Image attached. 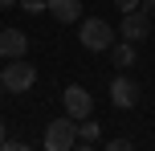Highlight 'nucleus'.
I'll list each match as a JSON object with an SVG mask.
<instances>
[{
  "label": "nucleus",
  "instance_id": "nucleus-1",
  "mask_svg": "<svg viewBox=\"0 0 155 151\" xmlns=\"http://www.w3.org/2000/svg\"><path fill=\"white\" fill-rule=\"evenodd\" d=\"M41 143H45V151H74V143H78V119H70V114H65V119H53L45 127V139H41Z\"/></svg>",
  "mask_w": 155,
  "mask_h": 151
},
{
  "label": "nucleus",
  "instance_id": "nucleus-2",
  "mask_svg": "<svg viewBox=\"0 0 155 151\" xmlns=\"http://www.w3.org/2000/svg\"><path fill=\"white\" fill-rule=\"evenodd\" d=\"M0 82H4V94H25V90H33V82H37V70H33L25 57H16V61H8L4 70H0Z\"/></svg>",
  "mask_w": 155,
  "mask_h": 151
},
{
  "label": "nucleus",
  "instance_id": "nucleus-3",
  "mask_svg": "<svg viewBox=\"0 0 155 151\" xmlns=\"http://www.w3.org/2000/svg\"><path fill=\"white\" fill-rule=\"evenodd\" d=\"M82 45L90 49V53H106V49L114 45V29H110L106 21H98V16H90V21H82Z\"/></svg>",
  "mask_w": 155,
  "mask_h": 151
},
{
  "label": "nucleus",
  "instance_id": "nucleus-4",
  "mask_svg": "<svg viewBox=\"0 0 155 151\" xmlns=\"http://www.w3.org/2000/svg\"><path fill=\"white\" fill-rule=\"evenodd\" d=\"M61 106H65V114L70 119H90V110H94V98H90V90L86 86H65V94H61Z\"/></svg>",
  "mask_w": 155,
  "mask_h": 151
},
{
  "label": "nucleus",
  "instance_id": "nucleus-5",
  "mask_svg": "<svg viewBox=\"0 0 155 151\" xmlns=\"http://www.w3.org/2000/svg\"><path fill=\"white\" fill-rule=\"evenodd\" d=\"M151 33V12H143V8H135V12H123V41H143Z\"/></svg>",
  "mask_w": 155,
  "mask_h": 151
},
{
  "label": "nucleus",
  "instance_id": "nucleus-6",
  "mask_svg": "<svg viewBox=\"0 0 155 151\" xmlns=\"http://www.w3.org/2000/svg\"><path fill=\"white\" fill-rule=\"evenodd\" d=\"M110 102H114L118 110H131V106L139 102V86H135V78H114V82H110Z\"/></svg>",
  "mask_w": 155,
  "mask_h": 151
},
{
  "label": "nucleus",
  "instance_id": "nucleus-7",
  "mask_svg": "<svg viewBox=\"0 0 155 151\" xmlns=\"http://www.w3.org/2000/svg\"><path fill=\"white\" fill-rule=\"evenodd\" d=\"M29 53V37H25L21 29H0V57H8V61H16V57Z\"/></svg>",
  "mask_w": 155,
  "mask_h": 151
},
{
  "label": "nucleus",
  "instance_id": "nucleus-8",
  "mask_svg": "<svg viewBox=\"0 0 155 151\" xmlns=\"http://www.w3.org/2000/svg\"><path fill=\"white\" fill-rule=\"evenodd\" d=\"M45 12H53L61 25H74L82 16V0H45Z\"/></svg>",
  "mask_w": 155,
  "mask_h": 151
},
{
  "label": "nucleus",
  "instance_id": "nucleus-9",
  "mask_svg": "<svg viewBox=\"0 0 155 151\" xmlns=\"http://www.w3.org/2000/svg\"><path fill=\"white\" fill-rule=\"evenodd\" d=\"M110 57H114L118 74H123V70H131V65H135V57H139V53H135V45H131V41H123V45L114 41V45H110Z\"/></svg>",
  "mask_w": 155,
  "mask_h": 151
},
{
  "label": "nucleus",
  "instance_id": "nucleus-10",
  "mask_svg": "<svg viewBox=\"0 0 155 151\" xmlns=\"http://www.w3.org/2000/svg\"><path fill=\"white\" fill-rule=\"evenodd\" d=\"M98 135H102V127L94 119H82V123H78V139H82V143H94Z\"/></svg>",
  "mask_w": 155,
  "mask_h": 151
},
{
  "label": "nucleus",
  "instance_id": "nucleus-11",
  "mask_svg": "<svg viewBox=\"0 0 155 151\" xmlns=\"http://www.w3.org/2000/svg\"><path fill=\"white\" fill-rule=\"evenodd\" d=\"M25 12H45V0H16Z\"/></svg>",
  "mask_w": 155,
  "mask_h": 151
},
{
  "label": "nucleus",
  "instance_id": "nucleus-12",
  "mask_svg": "<svg viewBox=\"0 0 155 151\" xmlns=\"http://www.w3.org/2000/svg\"><path fill=\"white\" fill-rule=\"evenodd\" d=\"M106 151H135L131 139H114V143H106Z\"/></svg>",
  "mask_w": 155,
  "mask_h": 151
},
{
  "label": "nucleus",
  "instance_id": "nucleus-13",
  "mask_svg": "<svg viewBox=\"0 0 155 151\" xmlns=\"http://www.w3.org/2000/svg\"><path fill=\"white\" fill-rule=\"evenodd\" d=\"M0 151H33L29 143H12V139H4V143H0Z\"/></svg>",
  "mask_w": 155,
  "mask_h": 151
},
{
  "label": "nucleus",
  "instance_id": "nucleus-14",
  "mask_svg": "<svg viewBox=\"0 0 155 151\" xmlns=\"http://www.w3.org/2000/svg\"><path fill=\"white\" fill-rule=\"evenodd\" d=\"M114 8H118V12H135V8H139V0H114Z\"/></svg>",
  "mask_w": 155,
  "mask_h": 151
},
{
  "label": "nucleus",
  "instance_id": "nucleus-15",
  "mask_svg": "<svg viewBox=\"0 0 155 151\" xmlns=\"http://www.w3.org/2000/svg\"><path fill=\"white\" fill-rule=\"evenodd\" d=\"M74 151H94L90 143H82V139H78V143H74Z\"/></svg>",
  "mask_w": 155,
  "mask_h": 151
},
{
  "label": "nucleus",
  "instance_id": "nucleus-16",
  "mask_svg": "<svg viewBox=\"0 0 155 151\" xmlns=\"http://www.w3.org/2000/svg\"><path fill=\"white\" fill-rule=\"evenodd\" d=\"M12 4H16V0H0V8H12Z\"/></svg>",
  "mask_w": 155,
  "mask_h": 151
},
{
  "label": "nucleus",
  "instance_id": "nucleus-17",
  "mask_svg": "<svg viewBox=\"0 0 155 151\" xmlns=\"http://www.w3.org/2000/svg\"><path fill=\"white\" fill-rule=\"evenodd\" d=\"M4 139H8V135H4V123H0V143H4Z\"/></svg>",
  "mask_w": 155,
  "mask_h": 151
},
{
  "label": "nucleus",
  "instance_id": "nucleus-18",
  "mask_svg": "<svg viewBox=\"0 0 155 151\" xmlns=\"http://www.w3.org/2000/svg\"><path fill=\"white\" fill-rule=\"evenodd\" d=\"M0 94H4V82H0Z\"/></svg>",
  "mask_w": 155,
  "mask_h": 151
}]
</instances>
